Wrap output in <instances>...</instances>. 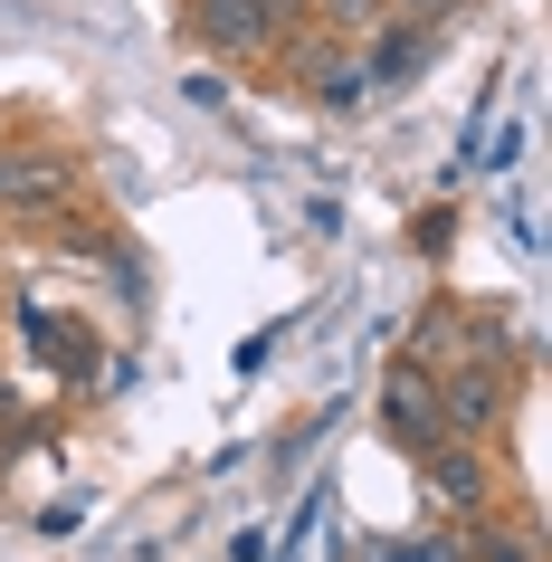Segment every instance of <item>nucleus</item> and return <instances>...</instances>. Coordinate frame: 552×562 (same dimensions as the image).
<instances>
[{
    "label": "nucleus",
    "mask_w": 552,
    "mask_h": 562,
    "mask_svg": "<svg viewBox=\"0 0 552 562\" xmlns=\"http://www.w3.org/2000/svg\"><path fill=\"white\" fill-rule=\"evenodd\" d=\"M181 20H191V38H201V48H219V58H267V48L286 38L258 0H181Z\"/></svg>",
    "instance_id": "nucleus-5"
},
{
    "label": "nucleus",
    "mask_w": 552,
    "mask_h": 562,
    "mask_svg": "<svg viewBox=\"0 0 552 562\" xmlns=\"http://www.w3.org/2000/svg\"><path fill=\"white\" fill-rule=\"evenodd\" d=\"M458 562H543V553H533V533H523V525H476L458 543Z\"/></svg>",
    "instance_id": "nucleus-6"
},
{
    "label": "nucleus",
    "mask_w": 552,
    "mask_h": 562,
    "mask_svg": "<svg viewBox=\"0 0 552 562\" xmlns=\"http://www.w3.org/2000/svg\"><path fill=\"white\" fill-rule=\"evenodd\" d=\"M229 562H267V533L248 525V533H238V543H229Z\"/></svg>",
    "instance_id": "nucleus-11"
},
{
    "label": "nucleus",
    "mask_w": 552,
    "mask_h": 562,
    "mask_svg": "<svg viewBox=\"0 0 552 562\" xmlns=\"http://www.w3.org/2000/svg\"><path fill=\"white\" fill-rule=\"evenodd\" d=\"M381 429H391V448H419L448 439V401H438V362L429 353H401L391 372H381Z\"/></svg>",
    "instance_id": "nucleus-1"
},
{
    "label": "nucleus",
    "mask_w": 552,
    "mask_h": 562,
    "mask_svg": "<svg viewBox=\"0 0 552 562\" xmlns=\"http://www.w3.org/2000/svg\"><path fill=\"white\" fill-rule=\"evenodd\" d=\"M372 562H458V533H401V543H381Z\"/></svg>",
    "instance_id": "nucleus-9"
},
{
    "label": "nucleus",
    "mask_w": 552,
    "mask_h": 562,
    "mask_svg": "<svg viewBox=\"0 0 552 562\" xmlns=\"http://www.w3.org/2000/svg\"><path fill=\"white\" fill-rule=\"evenodd\" d=\"M20 334H30V353H48L58 372H87V344L67 334V315H20Z\"/></svg>",
    "instance_id": "nucleus-7"
},
{
    "label": "nucleus",
    "mask_w": 552,
    "mask_h": 562,
    "mask_svg": "<svg viewBox=\"0 0 552 562\" xmlns=\"http://www.w3.org/2000/svg\"><path fill=\"white\" fill-rule=\"evenodd\" d=\"M381 10H391V0H315V10H305V30H334V38H362L381 20Z\"/></svg>",
    "instance_id": "nucleus-8"
},
{
    "label": "nucleus",
    "mask_w": 552,
    "mask_h": 562,
    "mask_svg": "<svg viewBox=\"0 0 552 562\" xmlns=\"http://www.w3.org/2000/svg\"><path fill=\"white\" fill-rule=\"evenodd\" d=\"M267 20H277V30H305V10H315V0H258Z\"/></svg>",
    "instance_id": "nucleus-10"
},
{
    "label": "nucleus",
    "mask_w": 552,
    "mask_h": 562,
    "mask_svg": "<svg viewBox=\"0 0 552 562\" xmlns=\"http://www.w3.org/2000/svg\"><path fill=\"white\" fill-rule=\"evenodd\" d=\"M419 468H429L438 505H458V515H486V505H495V458H486V439H466V429L429 439V448H419Z\"/></svg>",
    "instance_id": "nucleus-3"
},
{
    "label": "nucleus",
    "mask_w": 552,
    "mask_h": 562,
    "mask_svg": "<svg viewBox=\"0 0 552 562\" xmlns=\"http://www.w3.org/2000/svg\"><path fill=\"white\" fill-rule=\"evenodd\" d=\"M438 401H448V429L495 439L505 411H515V372H505V353H466L458 372H438Z\"/></svg>",
    "instance_id": "nucleus-2"
},
{
    "label": "nucleus",
    "mask_w": 552,
    "mask_h": 562,
    "mask_svg": "<svg viewBox=\"0 0 552 562\" xmlns=\"http://www.w3.org/2000/svg\"><path fill=\"white\" fill-rule=\"evenodd\" d=\"M391 10H409V20H438V10H458V0H391Z\"/></svg>",
    "instance_id": "nucleus-12"
},
{
    "label": "nucleus",
    "mask_w": 552,
    "mask_h": 562,
    "mask_svg": "<svg viewBox=\"0 0 552 562\" xmlns=\"http://www.w3.org/2000/svg\"><path fill=\"white\" fill-rule=\"evenodd\" d=\"M77 191V162L58 144H10L0 134V210H58Z\"/></svg>",
    "instance_id": "nucleus-4"
}]
</instances>
